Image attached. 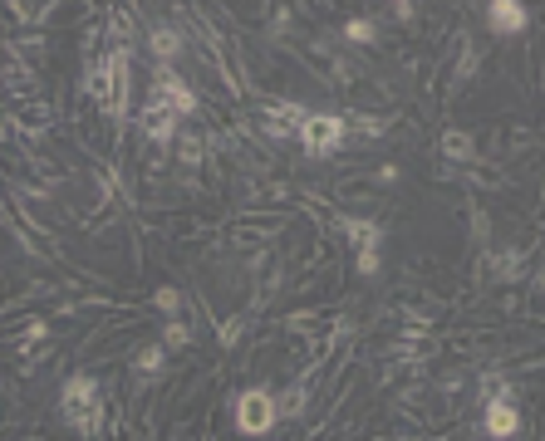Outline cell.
Returning <instances> with one entry per match:
<instances>
[{
    "label": "cell",
    "mask_w": 545,
    "mask_h": 441,
    "mask_svg": "<svg viewBox=\"0 0 545 441\" xmlns=\"http://www.w3.org/2000/svg\"><path fill=\"white\" fill-rule=\"evenodd\" d=\"M231 422H236V431L241 437H266L270 427H276V392L270 388H246L241 398H236V407H231Z\"/></svg>",
    "instance_id": "obj_2"
},
{
    "label": "cell",
    "mask_w": 545,
    "mask_h": 441,
    "mask_svg": "<svg viewBox=\"0 0 545 441\" xmlns=\"http://www.w3.org/2000/svg\"><path fill=\"white\" fill-rule=\"evenodd\" d=\"M305 412H310V388H305V383H295V388H285L276 398V417L280 422H295V417H305Z\"/></svg>",
    "instance_id": "obj_11"
},
{
    "label": "cell",
    "mask_w": 545,
    "mask_h": 441,
    "mask_svg": "<svg viewBox=\"0 0 545 441\" xmlns=\"http://www.w3.org/2000/svg\"><path fill=\"white\" fill-rule=\"evenodd\" d=\"M295 137H300V147H305L310 158H330V152H339V147H344V137H349V123H344L339 113H310Z\"/></svg>",
    "instance_id": "obj_3"
},
{
    "label": "cell",
    "mask_w": 545,
    "mask_h": 441,
    "mask_svg": "<svg viewBox=\"0 0 545 441\" xmlns=\"http://www.w3.org/2000/svg\"><path fill=\"white\" fill-rule=\"evenodd\" d=\"M344 123H349V133H354V128H359L363 137H384L388 128H393V123H388V118H374V113H354V118H344Z\"/></svg>",
    "instance_id": "obj_15"
},
{
    "label": "cell",
    "mask_w": 545,
    "mask_h": 441,
    "mask_svg": "<svg viewBox=\"0 0 545 441\" xmlns=\"http://www.w3.org/2000/svg\"><path fill=\"white\" fill-rule=\"evenodd\" d=\"M108 113L113 118H123L128 113V104H133V54L128 50H108Z\"/></svg>",
    "instance_id": "obj_5"
},
{
    "label": "cell",
    "mask_w": 545,
    "mask_h": 441,
    "mask_svg": "<svg viewBox=\"0 0 545 441\" xmlns=\"http://www.w3.org/2000/svg\"><path fill=\"white\" fill-rule=\"evenodd\" d=\"M11 11H15V20H25V25L50 20V5H11Z\"/></svg>",
    "instance_id": "obj_22"
},
{
    "label": "cell",
    "mask_w": 545,
    "mask_h": 441,
    "mask_svg": "<svg viewBox=\"0 0 545 441\" xmlns=\"http://www.w3.org/2000/svg\"><path fill=\"white\" fill-rule=\"evenodd\" d=\"M344 40H349V44H374V40H378V25H374V20H363V15H359V20H349V25H344Z\"/></svg>",
    "instance_id": "obj_16"
},
{
    "label": "cell",
    "mask_w": 545,
    "mask_h": 441,
    "mask_svg": "<svg viewBox=\"0 0 545 441\" xmlns=\"http://www.w3.org/2000/svg\"><path fill=\"white\" fill-rule=\"evenodd\" d=\"M202 152H206L202 137H192V133L182 137V162H187V167H202Z\"/></svg>",
    "instance_id": "obj_21"
},
{
    "label": "cell",
    "mask_w": 545,
    "mask_h": 441,
    "mask_svg": "<svg viewBox=\"0 0 545 441\" xmlns=\"http://www.w3.org/2000/svg\"><path fill=\"white\" fill-rule=\"evenodd\" d=\"M187 344H192V329L167 319V324H162V348H187Z\"/></svg>",
    "instance_id": "obj_18"
},
{
    "label": "cell",
    "mask_w": 545,
    "mask_h": 441,
    "mask_svg": "<svg viewBox=\"0 0 545 441\" xmlns=\"http://www.w3.org/2000/svg\"><path fill=\"white\" fill-rule=\"evenodd\" d=\"M59 417H65L84 441H98L108 407H104V398H98V383L89 378V373H69V378H65V388H59Z\"/></svg>",
    "instance_id": "obj_1"
},
{
    "label": "cell",
    "mask_w": 545,
    "mask_h": 441,
    "mask_svg": "<svg viewBox=\"0 0 545 441\" xmlns=\"http://www.w3.org/2000/svg\"><path fill=\"white\" fill-rule=\"evenodd\" d=\"M339 226H344V236H349L354 255H359V251H378V245H384V226L369 220V216H344Z\"/></svg>",
    "instance_id": "obj_9"
},
{
    "label": "cell",
    "mask_w": 545,
    "mask_h": 441,
    "mask_svg": "<svg viewBox=\"0 0 545 441\" xmlns=\"http://www.w3.org/2000/svg\"><path fill=\"white\" fill-rule=\"evenodd\" d=\"M442 158H452V162H471V158H477V137L462 133V128H448V133H442Z\"/></svg>",
    "instance_id": "obj_13"
},
{
    "label": "cell",
    "mask_w": 545,
    "mask_h": 441,
    "mask_svg": "<svg viewBox=\"0 0 545 441\" xmlns=\"http://www.w3.org/2000/svg\"><path fill=\"white\" fill-rule=\"evenodd\" d=\"M152 104H162L167 113L187 118V113H197V108H202V98L187 89V79H182V74H172L167 64H158V69H152Z\"/></svg>",
    "instance_id": "obj_4"
},
{
    "label": "cell",
    "mask_w": 545,
    "mask_h": 441,
    "mask_svg": "<svg viewBox=\"0 0 545 441\" xmlns=\"http://www.w3.org/2000/svg\"><path fill=\"white\" fill-rule=\"evenodd\" d=\"M481 20H487L492 35H521L526 25H531V5H521V0H492V5L481 11Z\"/></svg>",
    "instance_id": "obj_6"
},
{
    "label": "cell",
    "mask_w": 545,
    "mask_h": 441,
    "mask_svg": "<svg viewBox=\"0 0 545 441\" xmlns=\"http://www.w3.org/2000/svg\"><path fill=\"white\" fill-rule=\"evenodd\" d=\"M148 50H152V59H158V64H167V69H172V59L182 54V35L167 30V25H152V30H148Z\"/></svg>",
    "instance_id": "obj_10"
},
{
    "label": "cell",
    "mask_w": 545,
    "mask_h": 441,
    "mask_svg": "<svg viewBox=\"0 0 545 441\" xmlns=\"http://www.w3.org/2000/svg\"><path fill=\"white\" fill-rule=\"evenodd\" d=\"M152 309H158V314H177V309H182V294L172 290V284H158V290H152Z\"/></svg>",
    "instance_id": "obj_17"
},
{
    "label": "cell",
    "mask_w": 545,
    "mask_h": 441,
    "mask_svg": "<svg viewBox=\"0 0 545 441\" xmlns=\"http://www.w3.org/2000/svg\"><path fill=\"white\" fill-rule=\"evenodd\" d=\"M0 220H5V201H0Z\"/></svg>",
    "instance_id": "obj_26"
},
{
    "label": "cell",
    "mask_w": 545,
    "mask_h": 441,
    "mask_svg": "<svg viewBox=\"0 0 545 441\" xmlns=\"http://www.w3.org/2000/svg\"><path fill=\"white\" fill-rule=\"evenodd\" d=\"M354 260H359V275H363V280H374V275H378V265H384V260H378V251H359Z\"/></svg>",
    "instance_id": "obj_23"
},
{
    "label": "cell",
    "mask_w": 545,
    "mask_h": 441,
    "mask_svg": "<svg viewBox=\"0 0 545 441\" xmlns=\"http://www.w3.org/2000/svg\"><path fill=\"white\" fill-rule=\"evenodd\" d=\"M138 128H143V137H148L152 147H162V152H167L172 137H177V113H167L162 104H148L138 113Z\"/></svg>",
    "instance_id": "obj_8"
},
{
    "label": "cell",
    "mask_w": 545,
    "mask_h": 441,
    "mask_svg": "<svg viewBox=\"0 0 545 441\" xmlns=\"http://www.w3.org/2000/svg\"><path fill=\"white\" fill-rule=\"evenodd\" d=\"M481 427H487V437H496V441H506V437H516V431H521V407L511 402V392H502V398L487 402Z\"/></svg>",
    "instance_id": "obj_7"
},
{
    "label": "cell",
    "mask_w": 545,
    "mask_h": 441,
    "mask_svg": "<svg viewBox=\"0 0 545 441\" xmlns=\"http://www.w3.org/2000/svg\"><path fill=\"white\" fill-rule=\"evenodd\" d=\"M266 118H270V123H280L285 133H300V128H305V118H310V108L280 98V104H266Z\"/></svg>",
    "instance_id": "obj_12"
},
{
    "label": "cell",
    "mask_w": 545,
    "mask_h": 441,
    "mask_svg": "<svg viewBox=\"0 0 545 441\" xmlns=\"http://www.w3.org/2000/svg\"><path fill=\"white\" fill-rule=\"evenodd\" d=\"M89 98L108 104V64H104V59H98L94 69H89Z\"/></svg>",
    "instance_id": "obj_19"
},
{
    "label": "cell",
    "mask_w": 545,
    "mask_h": 441,
    "mask_svg": "<svg viewBox=\"0 0 545 441\" xmlns=\"http://www.w3.org/2000/svg\"><path fill=\"white\" fill-rule=\"evenodd\" d=\"M162 368H167V348H162V344L138 348V358H133V373H138V378H158Z\"/></svg>",
    "instance_id": "obj_14"
},
{
    "label": "cell",
    "mask_w": 545,
    "mask_h": 441,
    "mask_svg": "<svg viewBox=\"0 0 545 441\" xmlns=\"http://www.w3.org/2000/svg\"><path fill=\"white\" fill-rule=\"evenodd\" d=\"M393 15H398V20H403V25H413V15H417V5H408V0H403V5H393Z\"/></svg>",
    "instance_id": "obj_24"
},
{
    "label": "cell",
    "mask_w": 545,
    "mask_h": 441,
    "mask_svg": "<svg viewBox=\"0 0 545 441\" xmlns=\"http://www.w3.org/2000/svg\"><path fill=\"white\" fill-rule=\"evenodd\" d=\"M11 128H15L11 118H0V143H5V137H11Z\"/></svg>",
    "instance_id": "obj_25"
},
{
    "label": "cell",
    "mask_w": 545,
    "mask_h": 441,
    "mask_svg": "<svg viewBox=\"0 0 545 441\" xmlns=\"http://www.w3.org/2000/svg\"><path fill=\"white\" fill-rule=\"evenodd\" d=\"M521 265H526L521 251H506V255H496V260H492V270L502 275V280H516V275H521Z\"/></svg>",
    "instance_id": "obj_20"
}]
</instances>
